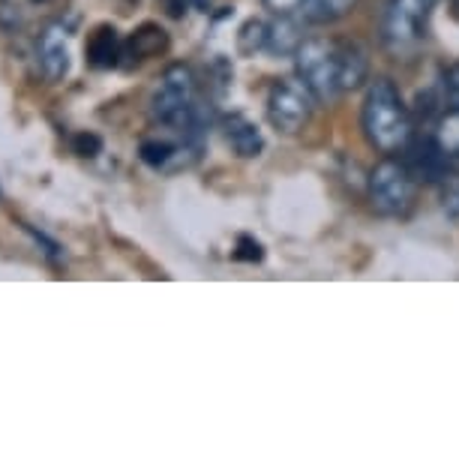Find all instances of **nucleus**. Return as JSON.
<instances>
[{
  "label": "nucleus",
  "instance_id": "obj_18",
  "mask_svg": "<svg viewBox=\"0 0 459 459\" xmlns=\"http://www.w3.org/2000/svg\"><path fill=\"white\" fill-rule=\"evenodd\" d=\"M441 93H445L447 106L459 108V60H456V64H450L445 73H441Z\"/></svg>",
  "mask_w": 459,
  "mask_h": 459
},
{
  "label": "nucleus",
  "instance_id": "obj_2",
  "mask_svg": "<svg viewBox=\"0 0 459 459\" xmlns=\"http://www.w3.org/2000/svg\"><path fill=\"white\" fill-rule=\"evenodd\" d=\"M360 126L367 142L381 153H403L411 144L414 120L394 79L378 75L369 82L360 108Z\"/></svg>",
  "mask_w": 459,
  "mask_h": 459
},
{
  "label": "nucleus",
  "instance_id": "obj_17",
  "mask_svg": "<svg viewBox=\"0 0 459 459\" xmlns=\"http://www.w3.org/2000/svg\"><path fill=\"white\" fill-rule=\"evenodd\" d=\"M438 198H441V211H445L450 220H459V171H445L438 180Z\"/></svg>",
  "mask_w": 459,
  "mask_h": 459
},
{
  "label": "nucleus",
  "instance_id": "obj_10",
  "mask_svg": "<svg viewBox=\"0 0 459 459\" xmlns=\"http://www.w3.org/2000/svg\"><path fill=\"white\" fill-rule=\"evenodd\" d=\"M37 57H39V69L48 82H64L69 73V48L64 39V30L48 28L37 42Z\"/></svg>",
  "mask_w": 459,
  "mask_h": 459
},
{
  "label": "nucleus",
  "instance_id": "obj_20",
  "mask_svg": "<svg viewBox=\"0 0 459 459\" xmlns=\"http://www.w3.org/2000/svg\"><path fill=\"white\" fill-rule=\"evenodd\" d=\"M235 258L238 262H262L264 253H262V244L253 238H238V249H235Z\"/></svg>",
  "mask_w": 459,
  "mask_h": 459
},
{
  "label": "nucleus",
  "instance_id": "obj_19",
  "mask_svg": "<svg viewBox=\"0 0 459 459\" xmlns=\"http://www.w3.org/2000/svg\"><path fill=\"white\" fill-rule=\"evenodd\" d=\"M102 151V138L93 133H79L73 138V153L82 160H93Z\"/></svg>",
  "mask_w": 459,
  "mask_h": 459
},
{
  "label": "nucleus",
  "instance_id": "obj_12",
  "mask_svg": "<svg viewBox=\"0 0 459 459\" xmlns=\"http://www.w3.org/2000/svg\"><path fill=\"white\" fill-rule=\"evenodd\" d=\"M303 24L300 19H294V15H276L273 24H267V55H276V57H285L300 48V42L307 39L303 37Z\"/></svg>",
  "mask_w": 459,
  "mask_h": 459
},
{
  "label": "nucleus",
  "instance_id": "obj_15",
  "mask_svg": "<svg viewBox=\"0 0 459 459\" xmlns=\"http://www.w3.org/2000/svg\"><path fill=\"white\" fill-rule=\"evenodd\" d=\"M432 142L447 160H459V108L450 106L441 111L436 126H432Z\"/></svg>",
  "mask_w": 459,
  "mask_h": 459
},
{
  "label": "nucleus",
  "instance_id": "obj_23",
  "mask_svg": "<svg viewBox=\"0 0 459 459\" xmlns=\"http://www.w3.org/2000/svg\"><path fill=\"white\" fill-rule=\"evenodd\" d=\"M160 4H162V10H166V13L171 15V19H180V15L186 13V4H189V0H160Z\"/></svg>",
  "mask_w": 459,
  "mask_h": 459
},
{
  "label": "nucleus",
  "instance_id": "obj_6",
  "mask_svg": "<svg viewBox=\"0 0 459 459\" xmlns=\"http://www.w3.org/2000/svg\"><path fill=\"white\" fill-rule=\"evenodd\" d=\"M438 0H391L381 19V42L391 51H409L427 37Z\"/></svg>",
  "mask_w": 459,
  "mask_h": 459
},
{
  "label": "nucleus",
  "instance_id": "obj_25",
  "mask_svg": "<svg viewBox=\"0 0 459 459\" xmlns=\"http://www.w3.org/2000/svg\"><path fill=\"white\" fill-rule=\"evenodd\" d=\"M33 4H42V0H33Z\"/></svg>",
  "mask_w": 459,
  "mask_h": 459
},
{
  "label": "nucleus",
  "instance_id": "obj_5",
  "mask_svg": "<svg viewBox=\"0 0 459 459\" xmlns=\"http://www.w3.org/2000/svg\"><path fill=\"white\" fill-rule=\"evenodd\" d=\"M316 106L318 100L309 93V88L298 75L273 82L271 91H267V120L282 135H300L309 126V120H313Z\"/></svg>",
  "mask_w": 459,
  "mask_h": 459
},
{
  "label": "nucleus",
  "instance_id": "obj_3",
  "mask_svg": "<svg viewBox=\"0 0 459 459\" xmlns=\"http://www.w3.org/2000/svg\"><path fill=\"white\" fill-rule=\"evenodd\" d=\"M294 73L322 106H333L345 93L340 73V42L333 39H303L300 48L294 51Z\"/></svg>",
  "mask_w": 459,
  "mask_h": 459
},
{
  "label": "nucleus",
  "instance_id": "obj_9",
  "mask_svg": "<svg viewBox=\"0 0 459 459\" xmlns=\"http://www.w3.org/2000/svg\"><path fill=\"white\" fill-rule=\"evenodd\" d=\"M220 129H222L225 144H229L240 160H253L264 151V138L258 133V126L247 115H240V111L225 115L220 120Z\"/></svg>",
  "mask_w": 459,
  "mask_h": 459
},
{
  "label": "nucleus",
  "instance_id": "obj_21",
  "mask_svg": "<svg viewBox=\"0 0 459 459\" xmlns=\"http://www.w3.org/2000/svg\"><path fill=\"white\" fill-rule=\"evenodd\" d=\"M262 4H264L273 15H294V13L300 10L303 0H262Z\"/></svg>",
  "mask_w": 459,
  "mask_h": 459
},
{
  "label": "nucleus",
  "instance_id": "obj_16",
  "mask_svg": "<svg viewBox=\"0 0 459 459\" xmlns=\"http://www.w3.org/2000/svg\"><path fill=\"white\" fill-rule=\"evenodd\" d=\"M267 48V22L262 19H249L238 33V51L244 57H255L258 51Z\"/></svg>",
  "mask_w": 459,
  "mask_h": 459
},
{
  "label": "nucleus",
  "instance_id": "obj_13",
  "mask_svg": "<svg viewBox=\"0 0 459 459\" xmlns=\"http://www.w3.org/2000/svg\"><path fill=\"white\" fill-rule=\"evenodd\" d=\"M342 91H358L369 79V55L360 42H340Z\"/></svg>",
  "mask_w": 459,
  "mask_h": 459
},
{
  "label": "nucleus",
  "instance_id": "obj_22",
  "mask_svg": "<svg viewBox=\"0 0 459 459\" xmlns=\"http://www.w3.org/2000/svg\"><path fill=\"white\" fill-rule=\"evenodd\" d=\"M28 231H30L33 240H37L39 247H46V249H42V253L48 255V262H57V258H60V247L55 244V240H48L46 235H42V231H33V229H28Z\"/></svg>",
  "mask_w": 459,
  "mask_h": 459
},
{
  "label": "nucleus",
  "instance_id": "obj_1",
  "mask_svg": "<svg viewBox=\"0 0 459 459\" xmlns=\"http://www.w3.org/2000/svg\"><path fill=\"white\" fill-rule=\"evenodd\" d=\"M147 111L157 126L171 129L189 142H202L204 129L211 124V108L198 100V79L193 66L186 64H171L160 75L157 88L147 100Z\"/></svg>",
  "mask_w": 459,
  "mask_h": 459
},
{
  "label": "nucleus",
  "instance_id": "obj_8",
  "mask_svg": "<svg viewBox=\"0 0 459 459\" xmlns=\"http://www.w3.org/2000/svg\"><path fill=\"white\" fill-rule=\"evenodd\" d=\"M166 48H169V33H166V28H160V24L147 22V24H142V28L133 30L124 39V48H120V69L142 66L144 60L162 55Z\"/></svg>",
  "mask_w": 459,
  "mask_h": 459
},
{
  "label": "nucleus",
  "instance_id": "obj_24",
  "mask_svg": "<svg viewBox=\"0 0 459 459\" xmlns=\"http://www.w3.org/2000/svg\"><path fill=\"white\" fill-rule=\"evenodd\" d=\"M189 4H195L198 13H211V0H189Z\"/></svg>",
  "mask_w": 459,
  "mask_h": 459
},
{
  "label": "nucleus",
  "instance_id": "obj_4",
  "mask_svg": "<svg viewBox=\"0 0 459 459\" xmlns=\"http://www.w3.org/2000/svg\"><path fill=\"white\" fill-rule=\"evenodd\" d=\"M367 195H369V207L378 216L403 220V216H409L411 207H414L418 178H414V171L409 169V162L405 160L387 157L369 171Z\"/></svg>",
  "mask_w": 459,
  "mask_h": 459
},
{
  "label": "nucleus",
  "instance_id": "obj_14",
  "mask_svg": "<svg viewBox=\"0 0 459 459\" xmlns=\"http://www.w3.org/2000/svg\"><path fill=\"white\" fill-rule=\"evenodd\" d=\"M354 6H358V0H303L300 10L294 13L298 19L307 24H333L345 19Z\"/></svg>",
  "mask_w": 459,
  "mask_h": 459
},
{
  "label": "nucleus",
  "instance_id": "obj_7",
  "mask_svg": "<svg viewBox=\"0 0 459 459\" xmlns=\"http://www.w3.org/2000/svg\"><path fill=\"white\" fill-rule=\"evenodd\" d=\"M198 157H202V142H189V138H180V142H169V138H144L142 147H138V160H142L147 169L166 171V175L193 169Z\"/></svg>",
  "mask_w": 459,
  "mask_h": 459
},
{
  "label": "nucleus",
  "instance_id": "obj_11",
  "mask_svg": "<svg viewBox=\"0 0 459 459\" xmlns=\"http://www.w3.org/2000/svg\"><path fill=\"white\" fill-rule=\"evenodd\" d=\"M120 48H124V39H120L115 24H100L91 33L84 51H88V64L93 69H115L120 66Z\"/></svg>",
  "mask_w": 459,
  "mask_h": 459
}]
</instances>
